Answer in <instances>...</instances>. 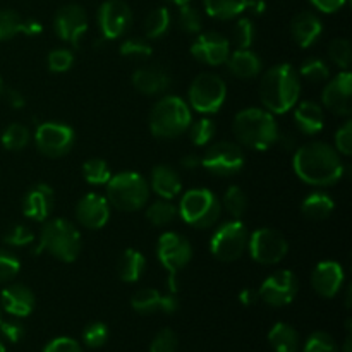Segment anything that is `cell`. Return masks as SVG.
<instances>
[{"label":"cell","mask_w":352,"mask_h":352,"mask_svg":"<svg viewBox=\"0 0 352 352\" xmlns=\"http://www.w3.org/2000/svg\"><path fill=\"white\" fill-rule=\"evenodd\" d=\"M76 134L71 126L64 122H41L34 133L38 151L48 158H60L71 151Z\"/></svg>","instance_id":"cell-13"},{"label":"cell","mask_w":352,"mask_h":352,"mask_svg":"<svg viewBox=\"0 0 352 352\" xmlns=\"http://www.w3.org/2000/svg\"><path fill=\"white\" fill-rule=\"evenodd\" d=\"M31 133L24 124H10L2 133V146L9 151H21L30 143Z\"/></svg>","instance_id":"cell-37"},{"label":"cell","mask_w":352,"mask_h":352,"mask_svg":"<svg viewBox=\"0 0 352 352\" xmlns=\"http://www.w3.org/2000/svg\"><path fill=\"white\" fill-rule=\"evenodd\" d=\"M34 241V234L30 227L26 226H14L3 234V243L12 248H24L30 246Z\"/></svg>","instance_id":"cell-47"},{"label":"cell","mask_w":352,"mask_h":352,"mask_svg":"<svg viewBox=\"0 0 352 352\" xmlns=\"http://www.w3.org/2000/svg\"><path fill=\"white\" fill-rule=\"evenodd\" d=\"M3 91V82H2V78H0V93Z\"/></svg>","instance_id":"cell-62"},{"label":"cell","mask_w":352,"mask_h":352,"mask_svg":"<svg viewBox=\"0 0 352 352\" xmlns=\"http://www.w3.org/2000/svg\"><path fill=\"white\" fill-rule=\"evenodd\" d=\"M188 133L189 140L195 146H206V144L212 143L217 133V126L210 117H203V119L191 122V126L188 127Z\"/></svg>","instance_id":"cell-39"},{"label":"cell","mask_w":352,"mask_h":352,"mask_svg":"<svg viewBox=\"0 0 352 352\" xmlns=\"http://www.w3.org/2000/svg\"><path fill=\"white\" fill-rule=\"evenodd\" d=\"M146 268V260L138 250H126L119 258L117 263V274L119 278L126 284H134L143 277V272Z\"/></svg>","instance_id":"cell-29"},{"label":"cell","mask_w":352,"mask_h":352,"mask_svg":"<svg viewBox=\"0 0 352 352\" xmlns=\"http://www.w3.org/2000/svg\"><path fill=\"white\" fill-rule=\"evenodd\" d=\"M177 213L188 226L205 230L219 222L222 215V205L210 189L196 188L182 196L177 205Z\"/></svg>","instance_id":"cell-7"},{"label":"cell","mask_w":352,"mask_h":352,"mask_svg":"<svg viewBox=\"0 0 352 352\" xmlns=\"http://www.w3.org/2000/svg\"><path fill=\"white\" fill-rule=\"evenodd\" d=\"M191 55L206 65H223L230 55V41L217 31L198 33L191 45Z\"/></svg>","instance_id":"cell-17"},{"label":"cell","mask_w":352,"mask_h":352,"mask_svg":"<svg viewBox=\"0 0 352 352\" xmlns=\"http://www.w3.org/2000/svg\"><path fill=\"white\" fill-rule=\"evenodd\" d=\"M148 186L162 199H174L181 192L182 181L179 177L177 170H174L170 165L160 164L151 170Z\"/></svg>","instance_id":"cell-26"},{"label":"cell","mask_w":352,"mask_h":352,"mask_svg":"<svg viewBox=\"0 0 352 352\" xmlns=\"http://www.w3.org/2000/svg\"><path fill=\"white\" fill-rule=\"evenodd\" d=\"M246 10H251L253 14L260 16V14H263L265 10V2L263 0H248Z\"/></svg>","instance_id":"cell-59"},{"label":"cell","mask_w":352,"mask_h":352,"mask_svg":"<svg viewBox=\"0 0 352 352\" xmlns=\"http://www.w3.org/2000/svg\"><path fill=\"white\" fill-rule=\"evenodd\" d=\"M0 352H6V347H3L2 342H0Z\"/></svg>","instance_id":"cell-63"},{"label":"cell","mask_w":352,"mask_h":352,"mask_svg":"<svg viewBox=\"0 0 352 352\" xmlns=\"http://www.w3.org/2000/svg\"><path fill=\"white\" fill-rule=\"evenodd\" d=\"M24 17L12 9H0V41L12 40L24 31Z\"/></svg>","instance_id":"cell-38"},{"label":"cell","mask_w":352,"mask_h":352,"mask_svg":"<svg viewBox=\"0 0 352 352\" xmlns=\"http://www.w3.org/2000/svg\"><path fill=\"white\" fill-rule=\"evenodd\" d=\"M177 24L179 28L188 34L201 33V28H203L201 14H199V10L196 9V7H192L191 3H184V6L179 7Z\"/></svg>","instance_id":"cell-40"},{"label":"cell","mask_w":352,"mask_h":352,"mask_svg":"<svg viewBox=\"0 0 352 352\" xmlns=\"http://www.w3.org/2000/svg\"><path fill=\"white\" fill-rule=\"evenodd\" d=\"M299 72H301L302 78L313 82H322L330 78V69L329 65H327V62L316 57L308 58V60L302 62Z\"/></svg>","instance_id":"cell-44"},{"label":"cell","mask_w":352,"mask_h":352,"mask_svg":"<svg viewBox=\"0 0 352 352\" xmlns=\"http://www.w3.org/2000/svg\"><path fill=\"white\" fill-rule=\"evenodd\" d=\"M82 177L88 184L103 186L112 177V170H110L109 164L105 160L91 158V160H86L85 165H82Z\"/></svg>","instance_id":"cell-36"},{"label":"cell","mask_w":352,"mask_h":352,"mask_svg":"<svg viewBox=\"0 0 352 352\" xmlns=\"http://www.w3.org/2000/svg\"><path fill=\"white\" fill-rule=\"evenodd\" d=\"M206 14L219 21H229L246 10L248 0H203Z\"/></svg>","instance_id":"cell-31"},{"label":"cell","mask_w":352,"mask_h":352,"mask_svg":"<svg viewBox=\"0 0 352 352\" xmlns=\"http://www.w3.org/2000/svg\"><path fill=\"white\" fill-rule=\"evenodd\" d=\"M170 10L167 7H157V9L151 10L150 14L144 19V34H146V40H158V38L164 36L165 33L170 28Z\"/></svg>","instance_id":"cell-33"},{"label":"cell","mask_w":352,"mask_h":352,"mask_svg":"<svg viewBox=\"0 0 352 352\" xmlns=\"http://www.w3.org/2000/svg\"><path fill=\"white\" fill-rule=\"evenodd\" d=\"M323 33V24L320 17L311 10H305L294 16L291 23V34L296 45L301 48H308L318 41Z\"/></svg>","instance_id":"cell-25"},{"label":"cell","mask_w":352,"mask_h":352,"mask_svg":"<svg viewBox=\"0 0 352 352\" xmlns=\"http://www.w3.org/2000/svg\"><path fill=\"white\" fill-rule=\"evenodd\" d=\"M191 109L181 96H162L150 112L151 134L160 140H175V138L182 136L191 126Z\"/></svg>","instance_id":"cell-5"},{"label":"cell","mask_w":352,"mask_h":352,"mask_svg":"<svg viewBox=\"0 0 352 352\" xmlns=\"http://www.w3.org/2000/svg\"><path fill=\"white\" fill-rule=\"evenodd\" d=\"M177 336H175L170 329H164L162 332H158L157 336H155L153 340H151L150 352H175L177 351Z\"/></svg>","instance_id":"cell-50"},{"label":"cell","mask_w":352,"mask_h":352,"mask_svg":"<svg viewBox=\"0 0 352 352\" xmlns=\"http://www.w3.org/2000/svg\"><path fill=\"white\" fill-rule=\"evenodd\" d=\"M6 102L12 107L14 110H19L26 105V100H24L23 93L17 91V89H7L6 91Z\"/></svg>","instance_id":"cell-55"},{"label":"cell","mask_w":352,"mask_h":352,"mask_svg":"<svg viewBox=\"0 0 352 352\" xmlns=\"http://www.w3.org/2000/svg\"><path fill=\"white\" fill-rule=\"evenodd\" d=\"M344 352H351V337H347L346 344H344Z\"/></svg>","instance_id":"cell-61"},{"label":"cell","mask_w":352,"mask_h":352,"mask_svg":"<svg viewBox=\"0 0 352 352\" xmlns=\"http://www.w3.org/2000/svg\"><path fill=\"white\" fill-rule=\"evenodd\" d=\"M336 148L342 157L352 155V120H346L336 133Z\"/></svg>","instance_id":"cell-51"},{"label":"cell","mask_w":352,"mask_h":352,"mask_svg":"<svg viewBox=\"0 0 352 352\" xmlns=\"http://www.w3.org/2000/svg\"><path fill=\"white\" fill-rule=\"evenodd\" d=\"M168 3H174V6H177V7H181V6H184V3H191V0H167Z\"/></svg>","instance_id":"cell-60"},{"label":"cell","mask_w":352,"mask_h":352,"mask_svg":"<svg viewBox=\"0 0 352 352\" xmlns=\"http://www.w3.org/2000/svg\"><path fill=\"white\" fill-rule=\"evenodd\" d=\"M109 339V329H107L105 323L102 322H93L89 325H86L85 332H82V340L88 347H102L103 344Z\"/></svg>","instance_id":"cell-46"},{"label":"cell","mask_w":352,"mask_h":352,"mask_svg":"<svg viewBox=\"0 0 352 352\" xmlns=\"http://www.w3.org/2000/svg\"><path fill=\"white\" fill-rule=\"evenodd\" d=\"M299 282L291 270H277L263 280L258 289V298L274 308H282L294 301Z\"/></svg>","instance_id":"cell-14"},{"label":"cell","mask_w":352,"mask_h":352,"mask_svg":"<svg viewBox=\"0 0 352 352\" xmlns=\"http://www.w3.org/2000/svg\"><path fill=\"white\" fill-rule=\"evenodd\" d=\"M250 232L241 220L222 223L210 239V251L220 261H236L248 251Z\"/></svg>","instance_id":"cell-10"},{"label":"cell","mask_w":352,"mask_h":352,"mask_svg":"<svg viewBox=\"0 0 352 352\" xmlns=\"http://www.w3.org/2000/svg\"><path fill=\"white\" fill-rule=\"evenodd\" d=\"M329 57L342 71H349L352 62V47L351 41L346 38H336L329 45Z\"/></svg>","instance_id":"cell-41"},{"label":"cell","mask_w":352,"mask_h":352,"mask_svg":"<svg viewBox=\"0 0 352 352\" xmlns=\"http://www.w3.org/2000/svg\"><path fill=\"white\" fill-rule=\"evenodd\" d=\"M54 189L45 182L33 186L23 198V213L31 220L45 222L54 208Z\"/></svg>","instance_id":"cell-23"},{"label":"cell","mask_w":352,"mask_h":352,"mask_svg":"<svg viewBox=\"0 0 352 352\" xmlns=\"http://www.w3.org/2000/svg\"><path fill=\"white\" fill-rule=\"evenodd\" d=\"M234 136L239 146L265 151L274 146L280 136V129L274 113L258 107H250L234 117Z\"/></svg>","instance_id":"cell-3"},{"label":"cell","mask_w":352,"mask_h":352,"mask_svg":"<svg viewBox=\"0 0 352 352\" xmlns=\"http://www.w3.org/2000/svg\"><path fill=\"white\" fill-rule=\"evenodd\" d=\"M120 55L126 58H133V60H143L151 55V45L146 38H127L120 45Z\"/></svg>","instance_id":"cell-43"},{"label":"cell","mask_w":352,"mask_h":352,"mask_svg":"<svg viewBox=\"0 0 352 352\" xmlns=\"http://www.w3.org/2000/svg\"><path fill=\"white\" fill-rule=\"evenodd\" d=\"M220 205L232 219L239 220L248 210V196L239 186H230L226 191V195H223Z\"/></svg>","instance_id":"cell-35"},{"label":"cell","mask_w":352,"mask_h":352,"mask_svg":"<svg viewBox=\"0 0 352 352\" xmlns=\"http://www.w3.org/2000/svg\"><path fill=\"white\" fill-rule=\"evenodd\" d=\"M54 30L62 41L79 47L88 31V14L78 3H67L55 12Z\"/></svg>","instance_id":"cell-15"},{"label":"cell","mask_w":352,"mask_h":352,"mask_svg":"<svg viewBox=\"0 0 352 352\" xmlns=\"http://www.w3.org/2000/svg\"><path fill=\"white\" fill-rule=\"evenodd\" d=\"M333 199L327 192H311L301 203V212L309 220H325L333 213Z\"/></svg>","instance_id":"cell-30"},{"label":"cell","mask_w":352,"mask_h":352,"mask_svg":"<svg viewBox=\"0 0 352 352\" xmlns=\"http://www.w3.org/2000/svg\"><path fill=\"white\" fill-rule=\"evenodd\" d=\"M43 352H82L81 346L76 342L74 339H69V337H58L54 339L50 344H47Z\"/></svg>","instance_id":"cell-52"},{"label":"cell","mask_w":352,"mask_h":352,"mask_svg":"<svg viewBox=\"0 0 352 352\" xmlns=\"http://www.w3.org/2000/svg\"><path fill=\"white\" fill-rule=\"evenodd\" d=\"M76 219L79 226L89 230H98L107 226L110 219V203L105 196L89 192L76 205Z\"/></svg>","instance_id":"cell-19"},{"label":"cell","mask_w":352,"mask_h":352,"mask_svg":"<svg viewBox=\"0 0 352 352\" xmlns=\"http://www.w3.org/2000/svg\"><path fill=\"white\" fill-rule=\"evenodd\" d=\"M294 107V122L296 127L301 131L306 136H315L325 126V112H323L322 105L316 102H306L296 103Z\"/></svg>","instance_id":"cell-28"},{"label":"cell","mask_w":352,"mask_h":352,"mask_svg":"<svg viewBox=\"0 0 352 352\" xmlns=\"http://www.w3.org/2000/svg\"><path fill=\"white\" fill-rule=\"evenodd\" d=\"M227 98V85L220 76L212 72H201L189 85V107L199 113H215L222 109Z\"/></svg>","instance_id":"cell-8"},{"label":"cell","mask_w":352,"mask_h":352,"mask_svg":"<svg viewBox=\"0 0 352 352\" xmlns=\"http://www.w3.org/2000/svg\"><path fill=\"white\" fill-rule=\"evenodd\" d=\"M182 167L188 168V170H192V168L201 167V157L195 153H189L182 158Z\"/></svg>","instance_id":"cell-57"},{"label":"cell","mask_w":352,"mask_h":352,"mask_svg":"<svg viewBox=\"0 0 352 352\" xmlns=\"http://www.w3.org/2000/svg\"><path fill=\"white\" fill-rule=\"evenodd\" d=\"M170 74L160 65H144L134 71L133 86L136 91L146 96L164 95L170 88Z\"/></svg>","instance_id":"cell-22"},{"label":"cell","mask_w":352,"mask_h":352,"mask_svg":"<svg viewBox=\"0 0 352 352\" xmlns=\"http://www.w3.org/2000/svg\"><path fill=\"white\" fill-rule=\"evenodd\" d=\"M0 302L9 315L24 318L34 309V294L26 285L12 284L0 292Z\"/></svg>","instance_id":"cell-24"},{"label":"cell","mask_w":352,"mask_h":352,"mask_svg":"<svg viewBox=\"0 0 352 352\" xmlns=\"http://www.w3.org/2000/svg\"><path fill=\"white\" fill-rule=\"evenodd\" d=\"M0 322H2V311H0Z\"/></svg>","instance_id":"cell-64"},{"label":"cell","mask_w":352,"mask_h":352,"mask_svg":"<svg viewBox=\"0 0 352 352\" xmlns=\"http://www.w3.org/2000/svg\"><path fill=\"white\" fill-rule=\"evenodd\" d=\"M260 102L272 113L292 110L301 95V79L291 64H277L268 69L260 81Z\"/></svg>","instance_id":"cell-2"},{"label":"cell","mask_w":352,"mask_h":352,"mask_svg":"<svg viewBox=\"0 0 352 352\" xmlns=\"http://www.w3.org/2000/svg\"><path fill=\"white\" fill-rule=\"evenodd\" d=\"M248 251L251 258L260 265H277L287 256V239L278 230L270 227H261L250 234Z\"/></svg>","instance_id":"cell-12"},{"label":"cell","mask_w":352,"mask_h":352,"mask_svg":"<svg viewBox=\"0 0 352 352\" xmlns=\"http://www.w3.org/2000/svg\"><path fill=\"white\" fill-rule=\"evenodd\" d=\"M96 19L103 40H116L126 34L133 24V10L124 0H105Z\"/></svg>","instance_id":"cell-16"},{"label":"cell","mask_w":352,"mask_h":352,"mask_svg":"<svg viewBox=\"0 0 352 352\" xmlns=\"http://www.w3.org/2000/svg\"><path fill=\"white\" fill-rule=\"evenodd\" d=\"M352 100V74L349 71H342L336 78L329 79L322 93V102L325 109L336 116H351Z\"/></svg>","instance_id":"cell-18"},{"label":"cell","mask_w":352,"mask_h":352,"mask_svg":"<svg viewBox=\"0 0 352 352\" xmlns=\"http://www.w3.org/2000/svg\"><path fill=\"white\" fill-rule=\"evenodd\" d=\"M47 64L52 72L62 74V72H67L72 67V64H74V54L69 48H55V50H52L48 54Z\"/></svg>","instance_id":"cell-45"},{"label":"cell","mask_w":352,"mask_h":352,"mask_svg":"<svg viewBox=\"0 0 352 352\" xmlns=\"http://www.w3.org/2000/svg\"><path fill=\"white\" fill-rule=\"evenodd\" d=\"M309 2L315 6V9H318L320 12L325 14H333L337 10L342 9L347 3V0H309Z\"/></svg>","instance_id":"cell-54"},{"label":"cell","mask_w":352,"mask_h":352,"mask_svg":"<svg viewBox=\"0 0 352 352\" xmlns=\"http://www.w3.org/2000/svg\"><path fill=\"white\" fill-rule=\"evenodd\" d=\"M150 198V186L138 172H119L107 182V201L120 212H138Z\"/></svg>","instance_id":"cell-6"},{"label":"cell","mask_w":352,"mask_h":352,"mask_svg":"<svg viewBox=\"0 0 352 352\" xmlns=\"http://www.w3.org/2000/svg\"><path fill=\"white\" fill-rule=\"evenodd\" d=\"M256 299H258V292L251 291V289H244V291L239 294V301L243 302L244 306H251L253 302H256Z\"/></svg>","instance_id":"cell-58"},{"label":"cell","mask_w":352,"mask_h":352,"mask_svg":"<svg viewBox=\"0 0 352 352\" xmlns=\"http://www.w3.org/2000/svg\"><path fill=\"white\" fill-rule=\"evenodd\" d=\"M175 217H179V213L172 199H158L146 208V220L155 227H167Z\"/></svg>","instance_id":"cell-34"},{"label":"cell","mask_w":352,"mask_h":352,"mask_svg":"<svg viewBox=\"0 0 352 352\" xmlns=\"http://www.w3.org/2000/svg\"><path fill=\"white\" fill-rule=\"evenodd\" d=\"M41 31H43V26H41L38 21L34 19H26L24 21V34H28V36H36V34H40Z\"/></svg>","instance_id":"cell-56"},{"label":"cell","mask_w":352,"mask_h":352,"mask_svg":"<svg viewBox=\"0 0 352 352\" xmlns=\"http://www.w3.org/2000/svg\"><path fill=\"white\" fill-rule=\"evenodd\" d=\"M131 306H133L134 311H138L140 315H153V313H167V315H172V313L177 311L179 301L175 298L174 292H168V294H164V292L157 291L153 287H144L140 289L136 294L131 299Z\"/></svg>","instance_id":"cell-20"},{"label":"cell","mask_w":352,"mask_h":352,"mask_svg":"<svg viewBox=\"0 0 352 352\" xmlns=\"http://www.w3.org/2000/svg\"><path fill=\"white\" fill-rule=\"evenodd\" d=\"M157 258L167 270L170 292H175V277L188 267L192 258L191 243L179 232H164L158 237Z\"/></svg>","instance_id":"cell-9"},{"label":"cell","mask_w":352,"mask_h":352,"mask_svg":"<svg viewBox=\"0 0 352 352\" xmlns=\"http://www.w3.org/2000/svg\"><path fill=\"white\" fill-rule=\"evenodd\" d=\"M0 330H2L3 337L10 342H19L24 337V327L19 322H0Z\"/></svg>","instance_id":"cell-53"},{"label":"cell","mask_w":352,"mask_h":352,"mask_svg":"<svg viewBox=\"0 0 352 352\" xmlns=\"http://www.w3.org/2000/svg\"><path fill=\"white\" fill-rule=\"evenodd\" d=\"M201 167L217 177H232L244 167V153L239 144L219 141L210 144L201 157Z\"/></svg>","instance_id":"cell-11"},{"label":"cell","mask_w":352,"mask_h":352,"mask_svg":"<svg viewBox=\"0 0 352 352\" xmlns=\"http://www.w3.org/2000/svg\"><path fill=\"white\" fill-rule=\"evenodd\" d=\"M305 352H339V347L329 333L315 332L306 342Z\"/></svg>","instance_id":"cell-49"},{"label":"cell","mask_w":352,"mask_h":352,"mask_svg":"<svg viewBox=\"0 0 352 352\" xmlns=\"http://www.w3.org/2000/svg\"><path fill=\"white\" fill-rule=\"evenodd\" d=\"M226 64L230 74L237 79L256 78L263 67L260 55L254 54L251 48H237L236 52H230Z\"/></svg>","instance_id":"cell-27"},{"label":"cell","mask_w":352,"mask_h":352,"mask_svg":"<svg viewBox=\"0 0 352 352\" xmlns=\"http://www.w3.org/2000/svg\"><path fill=\"white\" fill-rule=\"evenodd\" d=\"M311 285L318 296L325 299L336 298L344 285V268L337 261H322L311 274Z\"/></svg>","instance_id":"cell-21"},{"label":"cell","mask_w":352,"mask_h":352,"mask_svg":"<svg viewBox=\"0 0 352 352\" xmlns=\"http://www.w3.org/2000/svg\"><path fill=\"white\" fill-rule=\"evenodd\" d=\"M21 270V261L17 260L16 254L9 253V251L0 250V284H7Z\"/></svg>","instance_id":"cell-48"},{"label":"cell","mask_w":352,"mask_h":352,"mask_svg":"<svg viewBox=\"0 0 352 352\" xmlns=\"http://www.w3.org/2000/svg\"><path fill=\"white\" fill-rule=\"evenodd\" d=\"M268 340L275 352H296L299 347V333L287 323H275L268 333Z\"/></svg>","instance_id":"cell-32"},{"label":"cell","mask_w":352,"mask_h":352,"mask_svg":"<svg viewBox=\"0 0 352 352\" xmlns=\"http://www.w3.org/2000/svg\"><path fill=\"white\" fill-rule=\"evenodd\" d=\"M36 253H48L55 260L72 263L81 253V234L69 220H47L41 227Z\"/></svg>","instance_id":"cell-4"},{"label":"cell","mask_w":352,"mask_h":352,"mask_svg":"<svg viewBox=\"0 0 352 352\" xmlns=\"http://www.w3.org/2000/svg\"><path fill=\"white\" fill-rule=\"evenodd\" d=\"M292 168L305 184L313 188H329L344 177L342 155L322 141L302 144L292 158Z\"/></svg>","instance_id":"cell-1"},{"label":"cell","mask_w":352,"mask_h":352,"mask_svg":"<svg viewBox=\"0 0 352 352\" xmlns=\"http://www.w3.org/2000/svg\"><path fill=\"white\" fill-rule=\"evenodd\" d=\"M256 36V28L250 17H241L232 28V43L237 48H251Z\"/></svg>","instance_id":"cell-42"}]
</instances>
